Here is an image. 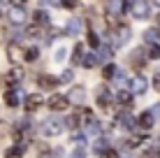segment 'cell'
<instances>
[{"label":"cell","mask_w":160,"mask_h":158,"mask_svg":"<svg viewBox=\"0 0 160 158\" xmlns=\"http://www.w3.org/2000/svg\"><path fill=\"white\" fill-rule=\"evenodd\" d=\"M60 130H63V123H60L58 119H47V121H42V133L47 135V137H56V135H60Z\"/></svg>","instance_id":"cell-1"},{"label":"cell","mask_w":160,"mask_h":158,"mask_svg":"<svg viewBox=\"0 0 160 158\" xmlns=\"http://www.w3.org/2000/svg\"><path fill=\"white\" fill-rule=\"evenodd\" d=\"M68 105H70V98H68V95L53 93L51 98H49V107H51V110H56V112H63V110H68Z\"/></svg>","instance_id":"cell-2"},{"label":"cell","mask_w":160,"mask_h":158,"mask_svg":"<svg viewBox=\"0 0 160 158\" xmlns=\"http://www.w3.org/2000/svg\"><path fill=\"white\" fill-rule=\"evenodd\" d=\"M42 95H37V93H32V95H28V98H26V110H28V112H35V110H40V107H42Z\"/></svg>","instance_id":"cell-3"},{"label":"cell","mask_w":160,"mask_h":158,"mask_svg":"<svg viewBox=\"0 0 160 158\" xmlns=\"http://www.w3.org/2000/svg\"><path fill=\"white\" fill-rule=\"evenodd\" d=\"M130 86H132V93H144L146 91V79L142 77V74H137V77H132V81H130Z\"/></svg>","instance_id":"cell-4"},{"label":"cell","mask_w":160,"mask_h":158,"mask_svg":"<svg viewBox=\"0 0 160 158\" xmlns=\"http://www.w3.org/2000/svg\"><path fill=\"white\" fill-rule=\"evenodd\" d=\"M132 12H135L137 19H146L148 16V5L144 3V0H137V3L132 5Z\"/></svg>","instance_id":"cell-5"},{"label":"cell","mask_w":160,"mask_h":158,"mask_svg":"<svg viewBox=\"0 0 160 158\" xmlns=\"http://www.w3.org/2000/svg\"><path fill=\"white\" fill-rule=\"evenodd\" d=\"M37 84H40L42 89H49V91H51L53 86L58 84V79H56V77H51V74H40V79H37Z\"/></svg>","instance_id":"cell-6"},{"label":"cell","mask_w":160,"mask_h":158,"mask_svg":"<svg viewBox=\"0 0 160 158\" xmlns=\"http://www.w3.org/2000/svg\"><path fill=\"white\" fill-rule=\"evenodd\" d=\"M9 21H12V23H23L26 21V12H23V7H14L12 12H9Z\"/></svg>","instance_id":"cell-7"},{"label":"cell","mask_w":160,"mask_h":158,"mask_svg":"<svg viewBox=\"0 0 160 158\" xmlns=\"http://www.w3.org/2000/svg\"><path fill=\"white\" fill-rule=\"evenodd\" d=\"M5 105H7V107H16V105H19V91L9 89L7 93H5Z\"/></svg>","instance_id":"cell-8"},{"label":"cell","mask_w":160,"mask_h":158,"mask_svg":"<svg viewBox=\"0 0 160 158\" xmlns=\"http://www.w3.org/2000/svg\"><path fill=\"white\" fill-rule=\"evenodd\" d=\"M137 121H139V126H142V128H146V130H148V128L153 126V112H144L139 119H137Z\"/></svg>","instance_id":"cell-9"},{"label":"cell","mask_w":160,"mask_h":158,"mask_svg":"<svg viewBox=\"0 0 160 158\" xmlns=\"http://www.w3.org/2000/svg\"><path fill=\"white\" fill-rule=\"evenodd\" d=\"M128 37H130V28H118V37H116V42H114V47H121Z\"/></svg>","instance_id":"cell-10"},{"label":"cell","mask_w":160,"mask_h":158,"mask_svg":"<svg viewBox=\"0 0 160 158\" xmlns=\"http://www.w3.org/2000/svg\"><path fill=\"white\" fill-rule=\"evenodd\" d=\"M79 30H81V21L79 19H70L68 21V33H70V35H77Z\"/></svg>","instance_id":"cell-11"},{"label":"cell","mask_w":160,"mask_h":158,"mask_svg":"<svg viewBox=\"0 0 160 158\" xmlns=\"http://www.w3.org/2000/svg\"><path fill=\"white\" fill-rule=\"evenodd\" d=\"M37 56H40V49H37V47H30V49H26V54H23V58H26L28 63L37 61Z\"/></svg>","instance_id":"cell-12"},{"label":"cell","mask_w":160,"mask_h":158,"mask_svg":"<svg viewBox=\"0 0 160 158\" xmlns=\"http://www.w3.org/2000/svg\"><path fill=\"white\" fill-rule=\"evenodd\" d=\"M79 121H81V116H79V112H74V114H70V116H68V121H65V123H68V126H70V128H72V130H74V128H79V126H81V123H79Z\"/></svg>","instance_id":"cell-13"},{"label":"cell","mask_w":160,"mask_h":158,"mask_svg":"<svg viewBox=\"0 0 160 158\" xmlns=\"http://www.w3.org/2000/svg\"><path fill=\"white\" fill-rule=\"evenodd\" d=\"M118 102H121L123 107H130V105H132V93H128V91H121V93H118Z\"/></svg>","instance_id":"cell-14"},{"label":"cell","mask_w":160,"mask_h":158,"mask_svg":"<svg viewBox=\"0 0 160 158\" xmlns=\"http://www.w3.org/2000/svg\"><path fill=\"white\" fill-rule=\"evenodd\" d=\"M118 123H121V126H125V128H132V126H135V119H132L130 114H121Z\"/></svg>","instance_id":"cell-15"},{"label":"cell","mask_w":160,"mask_h":158,"mask_svg":"<svg viewBox=\"0 0 160 158\" xmlns=\"http://www.w3.org/2000/svg\"><path fill=\"white\" fill-rule=\"evenodd\" d=\"M72 58H74V63H84V44H77L74 47Z\"/></svg>","instance_id":"cell-16"},{"label":"cell","mask_w":160,"mask_h":158,"mask_svg":"<svg viewBox=\"0 0 160 158\" xmlns=\"http://www.w3.org/2000/svg\"><path fill=\"white\" fill-rule=\"evenodd\" d=\"M102 74H104V79H112V77H116V65H104V70H102Z\"/></svg>","instance_id":"cell-17"},{"label":"cell","mask_w":160,"mask_h":158,"mask_svg":"<svg viewBox=\"0 0 160 158\" xmlns=\"http://www.w3.org/2000/svg\"><path fill=\"white\" fill-rule=\"evenodd\" d=\"M144 37H146L148 42H156V40H160V30L151 28V30H146V33H144Z\"/></svg>","instance_id":"cell-18"},{"label":"cell","mask_w":160,"mask_h":158,"mask_svg":"<svg viewBox=\"0 0 160 158\" xmlns=\"http://www.w3.org/2000/svg\"><path fill=\"white\" fill-rule=\"evenodd\" d=\"M86 128H88V133H91V135H100V123H98L95 119H93L91 123H86Z\"/></svg>","instance_id":"cell-19"},{"label":"cell","mask_w":160,"mask_h":158,"mask_svg":"<svg viewBox=\"0 0 160 158\" xmlns=\"http://www.w3.org/2000/svg\"><path fill=\"white\" fill-rule=\"evenodd\" d=\"M32 19H35V23H49V16H47V12H35V16H32Z\"/></svg>","instance_id":"cell-20"},{"label":"cell","mask_w":160,"mask_h":158,"mask_svg":"<svg viewBox=\"0 0 160 158\" xmlns=\"http://www.w3.org/2000/svg\"><path fill=\"white\" fill-rule=\"evenodd\" d=\"M95 63H98V56H95V54H88V56H84V68H93Z\"/></svg>","instance_id":"cell-21"},{"label":"cell","mask_w":160,"mask_h":158,"mask_svg":"<svg viewBox=\"0 0 160 158\" xmlns=\"http://www.w3.org/2000/svg\"><path fill=\"white\" fill-rule=\"evenodd\" d=\"M84 89H74L72 91V102H81V100H84Z\"/></svg>","instance_id":"cell-22"},{"label":"cell","mask_w":160,"mask_h":158,"mask_svg":"<svg viewBox=\"0 0 160 158\" xmlns=\"http://www.w3.org/2000/svg\"><path fill=\"white\" fill-rule=\"evenodd\" d=\"M65 56H68V49H65V47H58V51H56V56H53V58H56L58 63H63Z\"/></svg>","instance_id":"cell-23"},{"label":"cell","mask_w":160,"mask_h":158,"mask_svg":"<svg viewBox=\"0 0 160 158\" xmlns=\"http://www.w3.org/2000/svg\"><path fill=\"white\" fill-rule=\"evenodd\" d=\"M109 102H112V98H109L107 93H100V98H98V105H100V107H109Z\"/></svg>","instance_id":"cell-24"},{"label":"cell","mask_w":160,"mask_h":158,"mask_svg":"<svg viewBox=\"0 0 160 158\" xmlns=\"http://www.w3.org/2000/svg\"><path fill=\"white\" fill-rule=\"evenodd\" d=\"M88 44H91L93 49H95L98 44H100V40H98V35H95L93 30H88Z\"/></svg>","instance_id":"cell-25"},{"label":"cell","mask_w":160,"mask_h":158,"mask_svg":"<svg viewBox=\"0 0 160 158\" xmlns=\"http://www.w3.org/2000/svg\"><path fill=\"white\" fill-rule=\"evenodd\" d=\"M21 156V149H16V146H12V149L5 154V158H19Z\"/></svg>","instance_id":"cell-26"},{"label":"cell","mask_w":160,"mask_h":158,"mask_svg":"<svg viewBox=\"0 0 160 158\" xmlns=\"http://www.w3.org/2000/svg\"><path fill=\"white\" fill-rule=\"evenodd\" d=\"M148 56H151V58H160V47H158V44H153V47H151V51H148Z\"/></svg>","instance_id":"cell-27"},{"label":"cell","mask_w":160,"mask_h":158,"mask_svg":"<svg viewBox=\"0 0 160 158\" xmlns=\"http://www.w3.org/2000/svg\"><path fill=\"white\" fill-rule=\"evenodd\" d=\"M72 142H74L77 146H84V142H86V137H84V135H74V137H72Z\"/></svg>","instance_id":"cell-28"},{"label":"cell","mask_w":160,"mask_h":158,"mask_svg":"<svg viewBox=\"0 0 160 158\" xmlns=\"http://www.w3.org/2000/svg\"><path fill=\"white\" fill-rule=\"evenodd\" d=\"M60 3H63L68 9H74V7H77V0H60Z\"/></svg>","instance_id":"cell-29"},{"label":"cell","mask_w":160,"mask_h":158,"mask_svg":"<svg viewBox=\"0 0 160 158\" xmlns=\"http://www.w3.org/2000/svg\"><path fill=\"white\" fill-rule=\"evenodd\" d=\"M139 142H142V137H139V135H135V137H132V140H130V142H128V144H130V146H137V144H139Z\"/></svg>","instance_id":"cell-30"},{"label":"cell","mask_w":160,"mask_h":158,"mask_svg":"<svg viewBox=\"0 0 160 158\" xmlns=\"http://www.w3.org/2000/svg\"><path fill=\"white\" fill-rule=\"evenodd\" d=\"M72 158H84V146H79V149L72 154Z\"/></svg>","instance_id":"cell-31"},{"label":"cell","mask_w":160,"mask_h":158,"mask_svg":"<svg viewBox=\"0 0 160 158\" xmlns=\"http://www.w3.org/2000/svg\"><path fill=\"white\" fill-rule=\"evenodd\" d=\"M148 158H160V149H151L148 151Z\"/></svg>","instance_id":"cell-32"},{"label":"cell","mask_w":160,"mask_h":158,"mask_svg":"<svg viewBox=\"0 0 160 158\" xmlns=\"http://www.w3.org/2000/svg\"><path fill=\"white\" fill-rule=\"evenodd\" d=\"M102 158H118V156H116V151H104Z\"/></svg>","instance_id":"cell-33"},{"label":"cell","mask_w":160,"mask_h":158,"mask_svg":"<svg viewBox=\"0 0 160 158\" xmlns=\"http://www.w3.org/2000/svg\"><path fill=\"white\" fill-rule=\"evenodd\" d=\"M70 79H72V72H70V70H68V72H63V81H70Z\"/></svg>","instance_id":"cell-34"},{"label":"cell","mask_w":160,"mask_h":158,"mask_svg":"<svg viewBox=\"0 0 160 158\" xmlns=\"http://www.w3.org/2000/svg\"><path fill=\"white\" fill-rule=\"evenodd\" d=\"M12 3L16 5V7H23V5H26V3H28V0H12Z\"/></svg>","instance_id":"cell-35"},{"label":"cell","mask_w":160,"mask_h":158,"mask_svg":"<svg viewBox=\"0 0 160 158\" xmlns=\"http://www.w3.org/2000/svg\"><path fill=\"white\" fill-rule=\"evenodd\" d=\"M153 84H156V89H158V91H160V72H158V74H156V79H153Z\"/></svg>","instance_id":"cell-36"},{"label":"cell","mask_w":160,"mask_h":158,"mask_svg":"<svg viewBox=\"0 0 160 158\" xmlns=\"http://www.w3.org/2000/svg\"><path fill=\"white\" fill-rule=\"evenodd\" d=\"M156 114H160V105H156V107H153V116H156Z\"/></svg>","instance_id":"cell-37"},{"label":"cell","mask_w":160,"mask_h":158,"mask_svg":"<svg viewBox=\"0 0 160 158\" xmlns=\"http://www.w3.org/2000/svg\"><path fill=\"white\" fill-rule=\"evenodd\" d=\"M40 158H53V156H51V154H42Z\"/></svg>","instance_id":"cell-38"},{"label":"cell","mask_w":160,"mask_h":158,"mask_svg":"<svg viewBox=\"0 0 160 158\" xmlns=\"http://www.w3.org/2000/svg\"><path fill=\"white\" fill-rule=\"evenodd\" d=\"M156 5H158V7H160V0H156Z\"/></svg>","instance_id":"cell-39"},{"label":"cell","mask_w":160,"mask_h":158,"mask_svg":"<svg viewBox=\"0 0 160 158\" xmlns=\"http://www.w3.org/2000/svg\"><path fill=\"white\" fill-rule=\"evenodd\" d=\"M158 26H160V14H158Z\"/></svg>","instance_id":"cell-40"},{"label":"cell","mask_w":160,"mask_h":158,"mask_svg":"<svg viewBox=\"0 0 160 158\" xmlns=\"http://www.w3.org/2000/svg\"><path fill=\"white\" fill-rule=\"evenodd\" d=\"M0 16H2V12H0Z\"/></svg>","instance_id":"cell-41"}]
</instances>
